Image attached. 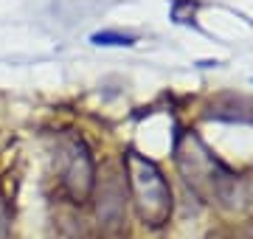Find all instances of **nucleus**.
Listing matches in <instances>:
<instances>
[{
    "label": "nucleus",
    "mask_w": 253,
    "mask_h": 239,
    "mask_svg": "<svg viewBox=\"0 0 253 239\" xmlns=\"http://www.w3.org/2000/svg\"><path fill=\"white\" fill-rule=\"evenodd\" d=\"M124 172L141 222L149 228L166 225L172 217V189L166 183L163 172L158 169V163L138 155L135 149H129L124 155Z\"/></svg>",
    "instance_id": "1"
},
{
    "label": "nucleus",
    "mask_w": 253,
    "mask_h": 239,
    "mask_svg": "<svg viewBox=\"0 0 253 239\" xmlns=\"http://www.w3.org/2000/svg\"><path fill=\"white\" fill-rule=\"evenodd\" d=\"M96 192V217L104 231H116L124 222V186L118 183V177H101V189Z\"/></svg>",
    "instance_id": "4"
},
{
    "label": "nucleus",
    "mask_w": 253,
    "mask_h": 239,
    "mask_svg": "<svg viewBox=\"0 0 253 239\" xmlns=\"http://www.w3.org/2000/svg\"><path fill=\"white\" fill-rule=\"evenodd\" d=\"M90 40L96 45H132V42H135V37L118 34V31H99V34H93Z\"/></svg>",
    "instance_id": "5"
},
{
    "label": "nucleus",
    "mask_w": 253,
    "mask_h": 239,
    "mask_svg": "<svg viewBox=\"0 0 253 239\" xmlns=\"http://www.w3.org/2000/svg\"><path fill=\"white\" fill-rule=\"evenodd\" d=\"M56 177L68 200L82 205L96 189V160L82 135L62 132L56 135Z\"/></svg>",
    "instance_id": "2"
},
{
    "label": "nucleus",
    "mask_w": 253,
    "mask_h": 239,
    "mask_svg": "<svg viewBox=\"0 0 253 239\" xmlns=\"http://www.w3.org/2000/svg\"><path fill=\"white\" fill-rule=\"evenodd\" d=\"M177 163H180L186 183L197 192H211L214 197H222V189L231 183V175L208 155V149L194 135L186 138V147H177Z\"/></svg>",
    "instance_id": "3"
},
{
    "label": "nucleus",
    "mask_w": 253,
    "mask_h": 239,
    "mask_svg": "<svg viewBox=\"0 0 253 239\" xmlns=\"http://www.w3.org/2000/svg\"><path fill=\"white\" fill-rule=\"evenodd\" d=\"M0 239H11V208L3 189H0Z\"/></svg>",
    "instance_id": "6"
}]
</instances>
